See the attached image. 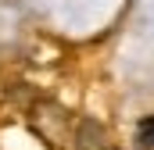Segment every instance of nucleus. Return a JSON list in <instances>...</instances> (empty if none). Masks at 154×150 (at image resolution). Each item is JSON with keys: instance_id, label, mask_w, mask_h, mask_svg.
Masks as SVG:
<instances>
[{"instance_id": "2", "label": "nucleus", "mask_w": 154, "mask_h": 150, "mask_svg": "<svg viewBox=\"0 0 154 150\" xmlns=\"http://www.w3.org/2000/svg\"><path fill=\"white\" fill-rule=\"evenodd\" d=\"M72 147L75 150H115V143L108 140V132H104V125L100 122H79L75 132H72Z\"/></svg>"}, {"instance_id": "3", "label": "nucleus", "mask_w": 154, "mask_h": 150, "mask_svg": "<svg viewBox=\"0 0 154 150\" xmlns=\"http://www.w3.org/2000/svg\"><path fill=\"white\" fill-rule=\"evenodd\" d=\"M136 150H154V118H143L136 125Z\"/></svg>"}, {"instance_id": "1", "label": "nucleus", "mask_w": 154, "mask_h": 150, "mask_svg": "<svg viewBox=\"0 0 154 150\" xmlns=\"http://www.w3.org/2000/svg\"><path fill=\"white\" fill-rule=\"evenodd\" d=\"M32 132L47 147L65 150V147H72V132H75L72 129V114L61 104H54V100H36L32 104Z\"/></svg>"}]
</instances>
